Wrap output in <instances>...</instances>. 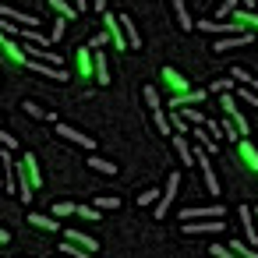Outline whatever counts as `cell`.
<instances>
[{
	"label": "cell",
	"mask_w": 258,
	"mask_h": 258,
	"mask_svg": "<svg viewBox=\"0 0 258 258\" xmlns=\"http://www.w3.org/2000/svg\"><path fill=\"white\" fill-rule=\"evenodd\" d=\"M223 230V219H198V223H184V233H219Z\"/></svg>",
	"instance_id": "16"
},
{
	"label": "cell",
	"mask_w": 258,
	"mask_h": 258,
	"mask_svg": "<svg viewBox=\"0 0 258 258\" xmlns=\"http://www.w3.org/2000/svg\"><path fill=\"white\" fill-rule=\"evenodd\" d=\"M64 22H68V18H60V15H57V22H53V32H50V39H53V43H57V39H64V29H68Z\"/></svg>",
	"instance_id": "38"
},
{
	"label": "cell",
	"mask_w": 258,
	"mask_h": 258,
	"mask_svg": "<svg viewBox=\"0 0 258 258\" xmlns=\"http://www.w3.org/2000/svg\"><path fill=\"white\" fill-rule=\"evenodd\" d=\"M29 226H36V230H50V233H57V230H60V219H50V216H39V212H29Z\"/></svg>",
	"instance_id": "19"
},
{
	"label": "cell",
	"mask_w": 258,
	"mask_h": 258,
	"mask_svg": "<svg viewBox=\"0 0 258 258\" xmlns=\"http://www.w3.org/2000/svg\"><path fill=\"white\" fill-rule=\"evenodd\" d=\"M170 11H173L180 32H191V29H195V22H191V15H187V4H184V0H170Z\"/></svg>",
	"instance_id": "14"
},
{
	"label": "cell",
	"mask_w": 258,
	"mask_h": 258,
	"mask_svg": "<svg viewBox=\"0 0 258 258\" xmlns=\"http://www.w3.org/2000/svg\"><path fill=\"white\" fill-rule=\"evenodd\" d=\"M53 135H60V138H68V142L82 145L85 152H92V149H96V138H89L85 131H78V127H68V124H60V120H57V131H53Z\"/></svg>",
	"instance_id": "5"
},
{
	"label": "cell",
	"mask_w": 258,
	"mask_h": 258,
	"mask_svg": "<svg viewBox=\"0 0 258 258\" xmlns=\"http://www.w3.org/2000/svg\"><path fill=\"white\" fill-rule=\"evenodd\" d=\"M57 251H60L64 258H96L92 251H82V247H78V244H71V240H64V244H60Z\"/></svg>",
	"instance_id": "24"
},
{
	"label": "cell",
	"mask_w": 258,
	"mask_h": 258,
	"mask_svg": "<svg viewBox=\"0 0 258 258\" xmlns=\"http://www.w3.org/2000/svg\"><path fill=\"white\" fill-rule=\"evenodd\" d=\"M233 22H240V25H244L247 32H254V29H258V15H254V11H244V8H240V11L233 15Z\"/></svg>",
	"instance_id": "25"
},
{
	"label": "cell",
	"mask_w": 258,
	"mask_h": 258,
	"mask_svg": "<svg viewBox=\"0 0 258 258\" xmlns=\"http://www.w3.org/2000/svg\"><path fill=\"white\" fill-rule=\"evenodd\" d=\"M191 135H195V145H202L205 152H216V149H219V142H216V135H212L209 127H195Z\"/></svg>",
	"instance_id": "17"
},
{
	"label": "cell",
	"mask_w": 258,
	"mask_h": 258,
	"mask_svg": "<svg viewBox=\"0 0 258 258\" xmlns=\"http://www.w3.org/2000/svg\"><path fill=\"white\" fill-rule=\"evenodd\" d=\"M237 96H240V103H247V106H254V110H258V92H254V89H244V85H240V92H237Z\"/></svg>",
	"instance_id": "37"
},
{
	"label": "cell",
	"mask_w": 258,
	"mask_h": 258,
	"mask_svg": "<svg viewBox=\"0 0 258 258\" xmlns=\"http://www.w3.org/2000/svg\"><path fill=\"white\" fill-rule=\"evenodd\" d=\"M152 124H156V131H159V135H170V138H173V124H170V117H166L163 110H159V113H152Z\"/></svg>",
	"instance_id": "28"
},
{
	"label": "cell",
	"mask_w": 258,
	"mask_h": 258,
	"mask_svg": "<svg viewBox=\"0 0 258 258\" xmlns=\"http://www.w3.org/2000/svg\"><path fill=\"white\" fill-rule=\"evenodd\" d=\"M247 43H254V32H240V36L216 39V43H212V50H216V53H226V50H240V46H247Z\"/></svg>",
	"instance_id": "7"
},
{
	"label": "cell",
	"mask_w": 258,
	"mask_h": 258,
	"mask_svg": "<svg viewBox=\"0 0 258 258\" xmlns=\"http://www.w3.org/2000/svg\"><path fill=\"white\" fill-rule=\"evenodd\" d=\"M170 142H173V152H177V159H180L184 166H198V163H195V145H187L184 135H173Z\"/></svg>",
	"instance_id": "12"
},
{
	"label": "cell",
	"mask_w": 258,
	"mask_h": 258,
	"mask_svg": "<svg viewBox=\"0 0 258 258\" xmlns=\"http://www.w3.org/2000/svg\"><path fill=\"white\" fill-rule=\"evenodd\" d=\"M85 163H89L92 170H99V173H106V177H113V173H117V163H110V159H103V156H89Z\"/></svg>",
	"instance_id": "22"
},
{
	"label": "cell",
	"mask_w": 258,
	"mask_h": 258,
	"mask_svg": "<svg viewBox=\"0 0 258 258\" xmlns=\"http://www.w3.org/2000/svg\"><path fill=\"white\" fill-rule=\"evenodd\" d=\"M18 184H22V187H18V195H22V202H25V205H29V202H32V195L43 187V173H39V163H36V156H32V152L18 163Z\"/></svg>",
	"instance_id": "1"
},
{
	"label": "cell",
	"mask_w": 258,
	"mask_h": 258,
	"mask_svg": "<svg viewBox=\"0 0 258 258\" xmlns=\"http://www.w3.org/2000/svg\"><path fill=\"white\" fill-rule=\"evenodd\" d=\"M78 216L82 219H99V209L96 205H78Z\"/></svg>",
	"instance_id": "39"
},
{
	"label": "cell",
	"mask_w": 258,
	"mask_h": 258,
	"mask_svg": "<svg viewBox=\"0 0 258 258\" xmlns=\"http://www.w3.org/2000/svg\"><path fill=\"white\" fill-rule=\"evenodd\" d=\"M92 8H96V11H103V15H106V0H92Z\"/></svg>",
	"instance_id": "43"
},
{
	"label": "cell",
	"mask_w": 258,
	"mask_h": 258,
	"mask_svg": "<svg viewBox=\"0 0 258 258\" xmlns=\"http://www.w3.org/2000/svg\"><path fill=\"white\" fill-rule=\"evenodd\" d=\"M120 18V25H124V36H127V46L131 50H142V32L135 29V22H131V15H117Z\"/></svg>",
	"instance_id": "15"
},
{
	"label": "cell",
	"mask_w": 258,
	"mask_h": 258,
	"mask_svg": "<svg viewBox=\"0 0 258 258\" xmlns=\"http://www.w3.org/2000/svg\"><path fill=\"white\" fill-rule=\"evenodd\" d=\"M106 43H110V32H99V36H92V43H89V46H92V50H99V46H106Z\"/></svg>",
	"instance_id": "41"
},
{
	"label": "cell",
	"mask_w": 258,
	"mask_h": 258,
	"mask_svg": "<svg viewBox=\"0 0 258 258\" xmlns=\"http://www.w3.org/2000/svg\"><path fill=\"white\" fill-rule=\"evenodd\" d=\"M237 8H240V0H223L216 8V18H230V15H237Z\"/></svg>",
	"instance_id": "35"
},
{
	"label": "cell",
	"mask_w": 258,
	"mask_h": 258,
	"mask_svg": "<svg viewBox=\"0 0 258 258\" xmlns=\"http://www.w3.org/2000/svg\"><path fill=\"white\" fill-rule=\"evenodd\" d=\"M68 216H78V205H71V202H53V219H68Z\"/></svg>",
	"instance_id": "30"
},
{
	"label": "cell",
	"mask_w": 258,
	"mask_h": 258,
	"mask_svg": "<svg viewBox=\"0 0 258 258\" xmlns=\"http://www.w3.org/2000/svg\"><path fill=\"white\" fill-rule=\"evenodd\" d=\"M0 18H4V22H22L25 29H36V25H39V18H36V15H25V11H15L11 4H4V8H0Z\"/></svg>",
	"instance_id": "13"
},
{
	"label": "cell",
	"mask_w": 258,
	"mask_h": 258,
	"mask_svg": "<svg viewBox=\"0 0 258 258\" xmlns=\"http://www.w3.org/2000/svg\"><path fill=\"white\" fill-rule=\"evenodd\" d=\"M198 32H209V36H240V32H247L240 22H198Z\"/></svg>",
	"instance_id": "3"
},
{
	"label": "cell",
	"mask_w": 258,
	"mask_h": 258,
	"mask_svg": "<svg viewBox=\"0 0 258 258\" xmlns=\"http://www.w3.org/2000/svg\"><path fill=\"white\" fill-rule=\"evenodd\" d=\"M209 92H216V96H226V92H233V78H216V82L209 85Z\"/></svg>",
	"instance_id": "33"
},
{
	"label": "cell",
	"mask_w": 258,
	"mask_h": 258,
	"mask_svg": "<svg viewBox=\"0 0 258 258\" xmlns=\"http://www.w3.org/2000/svg\"><path fill=\"white\" fill-rule=\"evenodd\" d=\"M142 99H145V106H149L152 113H159V110H163V106H159V92H156L152 85H145V89H142Z\"/></svg>",
	"instance_id": "27"
},
{
	"label": "cell",
	"mask_w": 258,
	"mask_h": 258,
	"mask_svg": "<svg viewBox=\"0 0 258 258\" xmlns=\"http://www.w3.org/2000/svg\"><path fill=\"white\" fill-rule=\"evenodd\" d=\"M205 96H209V89H198V85H195V89L184 92V96H170V106H180V110H184V106H202Z\"/></svg>",
	"instance_id": "9"
},
{
	"label": "cell",
	"mask_w": 258,
	"mask_h": 258,
	"mask_svg": "<svg viewBox=\"0 0 258 258\" xmlns=\"http://www.w3.org/2000/svg\"><path fill=\"white\" fill-rule=\"evenodd\" d=\"M177 187H180V170H170V180H166V187H163V198H159V205H156V219H163V216H166L170 202L177 198Z\"/></svg>",
	"instance_id": "4"
},
{
	"label": "cell",
	"mask_w": 258,
	"mask_h": 258,
	"mask_svg": "<svg viewBox=\"0 0 258 258\" xmlns=\"http://www.w3.org/2000/svg\"><path fill=\"white\" fill-rule=\"evenodd\" d=\"M22 39H25L29 46H46V43H50V39H46L39 29H22Z\"/></svg>",
	"instance_id": "26"
},
{
	"label": "cell",
	"mask_w": 258,
	"mask_h": 258,
	"mask_svg": "<svg viewBox=\"0 0 258 258\" xmlns=\"http://www.w3.org/2000/svg\"><path fill=\"white\" fill-rule=\"evenodd\" d=\"M25 68L36 71V75H43V78H53V82H68V78H71L64 68H53V64H43V60H29Z\"/></svg>",
	"instance_id": "8"
},
{
	"label": "cell",
	"mask_w": 258,
	"mask_h": 258,
	"mask_svg": "<svg viewBox=\"0 0 258 258\" xmlns=\"http://www.w3.org/2000/svg\"><path fill=\"white\" fill-rule=\"evenodd\" d=\"M163 191H138V205H159Z\"/></svg>",
	"instance_id": "36"
},
{
	"label": "cell",
	"mask_w": 258,
	"mask_h": 258,
	"mask_svg": "<svg viewBox=\"0 0 258 258\" xmlns=\"http://www.w3.org/2000/svg\"><path fill=\"white\" fill-rule=\"evenodd\" d=\"M223 212H226L223 205H202V209H180V219H187V223L191 219H219Z\"/></svg>",
	"instance_id": "10"
},
{
	"label": "cell",
	"mask_w": 258,
	"mask_h": 258,
	"mask_svg": "<svg viewBox=\"0 0 258 258\" xmlns=\"http://www.w3.org/2000/svg\"><path fill=\"white\" fill-rule=\"evenodd\" d=\"M68 240H71V244H78V247H85V251H92V254L99 251V240H96V237H89V233H82V230H68Z\"/></svg>",
	"instance_id": "18"
},
{
	"label": "cell",
	"mask_w": 258,
	"mask_h": 258,
	"mask_svg": "<svg viewBox=\"0 0 258 258\" xmlns=\"http://www.w3.org/2000/svg\"><path fill=\"white\" fill-rule=\"evenodd\" d=\"M226 244H230V247H233L240 258H258V247H251L247 240H226Z\"/></svg>",
	"instance_id": "31"
},
{
	"label": "cell",
	"mask_w": 258,
	"mask_h": 258,
	"mask_svg": "<svg viewBox=\"0 0 258 258\" xmlns=\"http://www.w3.org/2000/svg\"><path fill=\"white\" fill-rule=\"evenodd\" d=\"M219 106H223L226 120H233V127L240 131V138H244V135H251V127H247V120H244V113H240V106L233 103V96H230V92H226V96H219Z\"/></svg>",
	"instance_id": "2"
},
{
	"label": "cell",
	"mask_w": 258,
	"mask_h": 258,
	"mask_svg": "<svg viewBox=\"0 0 258 258\" xmlns=\"http://www.w3.org/2000/svg\"><path fill=\"white\" fill-rule=\"evenodd\" d=\"M240 159H244V166H247V170H254V173H258V149H254L247 138H240Z\"/></svg>",
	"instance_id": "20"
},
{
	"label": "cell",
	"mask_w": 258,
	"mask_h": 258,
	"mask_svg": "<svg viewBox=\"0 0 258 258\" xmlns=\"http://www.w3.org/2000/svg\"><path fill=\"white\" fill-rule=\"evenodd\" d=\"M240 8H244V11H251V8H254V0H240Z\"/></svg>",
	"instance_id": "44"
},
{
	"label": "cell",
	"mask_w": 258,
	"mask_h": 258,
	"mask_svg": "<svg viewBox=\"0 0 258 258\" xmlns=\"http://www.w3.org/2000/svg\"><path fill=\"white\" fill-rule=\"evenodd\" d=\"M163 82H166V89L173 92V96H184V92H191L195 85H187V78H180L173 68H163Z\"/></svg>",
	"instance_id": "11"
},
{
	"label": "cell",
	"mask_w": 258,
	"mask_h": 258,
	"mask_svg": "<svg viewBox=\"0 0 258 258\" xmlns=\"http://www.w3.org/2000/svg\"><path fill=\"white\" fill-rule=\"evenodd\" d=\"M50 8H53V11H57V15H60V18H68V22H71V18H78V15H82V11H78V8H75V4H68V0H50Z\"/></svg>",
	"instance_id": "23"
},
{
	"label": "cell",
	"mask_w": 258,
	"mask_h": 258,
	"mask_svg": "<svg viewBox=\"0 0 258 258\" xmlns=\"http://www.w3.org/2000/svg\"><path fill=\"white\" fill-rule=\"evenodd\" d=\"M170 124H173V131H177V135H191V131H195V127L180 117V110H170Z\"/></svg>",
	"instance_id": "29"
},
{
	"label": "cell",
	"mask_w": 258,
	"mask_h": 258,
	"mask_svg": "<svg viewBox=\"0 0 258 258\" xmlns=\"http://www.w3.org/2000/svg\"><path fill=\"white\" fill-rule=\"evenodd\" d=\"M96 209H99V212L120 209V198H117V195H99V198H96Z\"/></svg>",
	"instance_id": "32"
},
{
	"label": "cell",
	"mask_w": 258,
	"mask_h": 258,
	"mask_svg": "<svg viewBox=\"0 0 258 258\" xmlns=\"http://www.w3.org/2000/svg\"><path fill=\"white\" fill-rule=\"evenodd\" d=\"M254 219H258V205H254Z\"/></svg>",
	"instance_id": "45"
},
{
	"label": "cell",
	"mask_w": 258,
	"mask_h": 258,
	"mask_svg": "<svg viewBox=\"0 0 258 258\" xmlns=\"http://www.w3.org/2000/svg\"><path fill=\"white\" fill-rule=\"evenodd\" d=\"M96 82H99V85H110V82H113V78H110V68H106L103 50H96Z\"/></svg>",
	"instance_id": "21"
},
{
	"label": "cell",
	"mask_w": 258,
	"mask_h": 258,
	"mask_svg": "<svg viewBox=\"0 0 258 258\" xmlns=\"http://www.w3.org/2000/svg\"><path fill=\"white\" fill-rule=\"evenodd\" d=\"M0 145H4V149H11V152L18 149V142H15V135H11V131H0Z\"/></svg>",
	"instance_id": "40"
},
{
	"label": "cell",
	"mask_w": 258,
	"mask_h": 258,
	"mask_svg": "<svg viewBox=\"0 0 258 258\" xmlns=\"http://www.w3.org/2000/svg\"><path fill=\"white\" fill-rule=\"evenodd\" d=\"M209 254H212V258H240L230 244H212V247H209Z\"/></svg>",
	"instance_id": "34"
},
{
	"label": "cell",
	"mask_w": 258,
	"mask_h": 258,
	"mask_svg": "<svg viewBox=\"0 0 258 258\" xmlns=\"http://www.w3.org/2000/svg\"><path fill=\"white\" fill-rule=\"evenodd\" d=\"M71 4H75V8H78V11H82V15H85V11H89V8H92V0H71Z\"/></svg>",
	"instance_id": "42"
},
{
	"label": "cell",
	"mask_w": 258,
	"mask_h": 258,
	"mask_svg": "<svg viewBox=\"0 0 258 258\" xmlns=\"http://www.w3.org/2000/svg\"><path fill=\"white\" fill-rule=\"evenodd\" d=\"M237 216H240V223H244V240H247L251 247H258V219H254L251 205H240Z\"/></svg>",
	"instance_id": "6"
}]
</instances>
